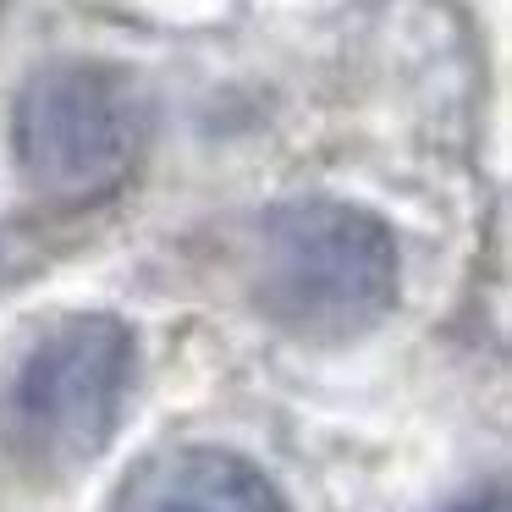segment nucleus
I'll return each instance as SVG.
<instances>
[{"mask_svg":"<svg viewBox=\"0 0 512 512\" xmlns=\"http://www.w3.org/2000/svg\"><path fill=\"white\" fill-rule=\"evenodd\" d=\"M138 347L122 320H61L17 358L0 386V452L28 479H67L122 430Z\"/></svg>","mask_w":512,"mask_h":512,"instance_id":"nucleus-1","label":"nucleus"},{"mask_svg":"<svg viewBox=\"0 0 512 512\" xmlns=\"http://www.w3.org/2000/svg\"><path fill=\"white\" fill-rule=\"evenodd\" d=\"M254 292L281 331L303 342H347L397 303V243L358 204H281L259 232Z\"/></svg>","mask_w":512,"mask_h":512,"instance_id":"nucleus-2","label":"nucleus"},{"mask_svg":"<svg viewBox=\"0 0 512 512\" xmlns=\"http://www.w3.org/2000/svg\"><path fill=\"white\" fill-rule=\"evenodd\" d=\"M149 133L144 94L116 67H50L17 100V166L50 204H94L138 166Z\"/></svg>","mask_w":512,"mask_h":512,"instance_id":"nucleus-3","label":"nucleus"},{"mask_svg":"<svg viewBox=\"0 0 512 512\" xmlns=\"http://www.w3.org/2000/svg\"><path fill=\"white\" fill-rule=\"evenodd\" d=\"M116 512H287L254 463L215 446H182L166 452L122 490Z\"/></svg>","mask_w":512,"mask_h":512,"instance_id":"nucleus-4","label":"nucleus"},{"mask_svg":"<svg viewBox=\"0 0 512 512\" xmlns=\"http://www.w3.org/2000/svg\"><path fill=\"white\" fill-rule=\"evenodd\" d=\"M457 512H496V501H474V507H457Z\"/></svg>","mask_w":512,"mask_h":512,"instance_id":"nucleus-5","label":"nucleus"}]
</instances>
